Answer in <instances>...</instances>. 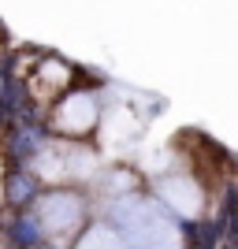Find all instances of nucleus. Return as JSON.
I'll use <instances>...</instances> for the list:
<instances>
[{"label": "nucleus", "instance_id": "6", "mask_svg": "<svg viewBox=\"0 0 238 249\" xmlns=\"http://www.w3.org/2000/svg\"><path fill=\"white\" fill-rule=\"evenodd\" d=\"M78 249H130V246H127L123 234H115V231H108V227H93L78 242Z\"/></svg>", "mask_w": 238, "mask_h": 249}, {"label": "nucleus", "instance_id": "1", "mask_svg": "<svg viewBox=\"0 0 238 249\" xmlns=\"http://www.w3.org/2000/svg\"><path fill=\"white\" fill-rule=\"evenodd\" d=\"M115 216L127 231V242L134 249H183L179 238V227L171 223L160 205H149V201H123L115 208Z\"/></svg>", "mask_w": 238, "mask_h": 249}, {"label": "nucleus", "instance_id": "5", "mask_svg": "<svg viewBox=\"0 0 238 249\" xmlns=\"http://www.w3.org/2000/svg\"><path fill=\"white\" fill-rule=\"evenodd\" d=\"M164 201L175 208L179 216H197L201 212V190L190 178H167L164 182Z\"/></svg>", "mask_w": 238, "mask_h": 249}, {"label": "nucleus", "instance_id": "2", "mask_svg": "<svg viewBox=\"0 0 238 249\" xmlns=\"http://www.w3.org/2000/svg\"><path fill=\"white\" fill-rule=\"evenodd\" d=\"M93 167V156L86 149H74V145H52L37 156V171L45 178H67V175H86Z\"/></svg>", "mask_w": 238, "mask_h": 249}, {"label": "nucleus", "instance_id": "4", "mask_svg": "<svg viewBox=\"0 0 238 249\" xmlns=\"http://www.w3.org/2000/svg\"><path fill=\"white\" fill-rule=\"evenodd\" d=\"M56 123H60V130H67V134H82V130H90V126L97 123V104L90 93H74L63 101L60 115H56Z\"/></svg>", "mask_w": 238, "mask_h": 249}, {"label": "nucleus", "instance_id": "3", "mask_svg": "<svg viewBox=\"0 0 238 249\" xmlns=\"http://www.w3.org/2000/svg\"><path fill=\"white\" fill-rule=\"evenodd\" d=\"M78 216H82V205L71 194H52L37 205V219H41V227L49 234H67L78 223Z\"/></svg>", "mask_w": 238, "mask_h": 249}]
</instances>
